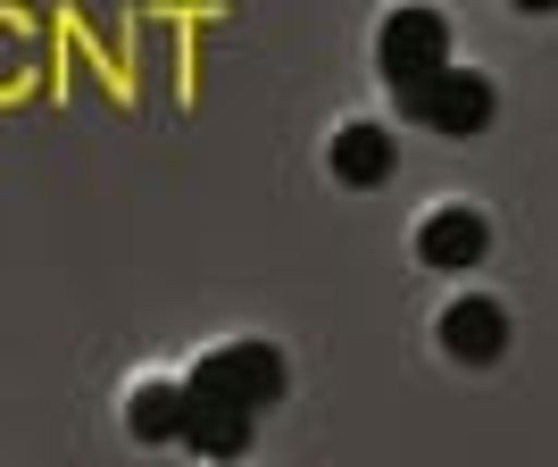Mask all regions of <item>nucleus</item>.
Wrapping results in <instances>:
<instances>
[{
    "instance_id": "nucleus-1",
    "label": "nucleus",
    "mask_w": 558,
    "mask_h": 467,
    "mask_svg": "<svg viewBox=\"0 0 558 467\" xmlns=\"http://www.w3.org/2000/svg\"><path fill=\"white\" fill-rule=\"evenodd\" d=\"M375 68H384L392 93L442 75L450 68V17L434 9V0H392V17H384V34H375Z\"/></svg>"
},
{
    "instance_id": "nucleus-2",
    "label": "nucleus",
    "mask_w": 558,
    "mask_h": 467,
    "mask_svg": "<svg viewBox=\"0 0 558 467\" xmlns=\"http://www.w3.org/2000/svg\"><path fill=\"white\" fill-rule=\"evenodd\" d=\"M184 393L192 400H233V409L258 418V409L283 393V350L276 343H226V350H209V359L184 375Z\"/></svg>"
},
{
    "instance_id": "nucleus-3",
    "label": "nucleus",
    "mask_w": 558,
    "mask_h": 467,
    "mask_svg": "<svg viewBox=\"0 0 558 467\" xmlns=\"http://www.w3.org/2000/svg\"><path fill=\"white\" fill-rule=\"evenodd\" d=\"M392 100L409 125H434V134H484L492 125V75H475V68H442Z\"/></svg>"
},
{
    "instance_id": "nucleus-4",
    "label": "nucleus",
    "mask_w": 558,
    "mask_h": 467,
    "mask_svg": "<svg viewBox=\"0 0 558 467\" xmlns=\"http://www.w3.org/2000/svg\"><path fill=\"white\" fill-rule=\"evenodd\" d=\"M484 251H492L484 209H466V201H442V209H425V226H417V259H425V267H450V276H466V267H475Z\"/></svg>"
},
{
    "instance_id": "nucleus-5",
    "label": "nucleus",
    "mask_w": 558,
    "mask_h": 467,
    "mask_svg": "<svg viewBox=\"0 0 558 467\" xmlns=\"http://www.w3.org/2000/svg\"><path fill=\"white\" fill-rule=\"evenodd\" d=\"M442 350L466 359V368H492L500 350H509V309L484 301V292H466V301L442 309Z\"/></svg>"
},
{
    "instance_id": "nucleus-6",
    "label": "nucleus",
    "mask_w": 558,
    "mask_h": 467,
    "mask_svg": "<svg viewBox=\"0 0 558 467\" xmlns=\"http://www.w3.org/2000/svg\"><path fill=\"white\" fill-rule=\"evenodd\" d=\"M326 167H333V176H342V184H359V192H367V184H384V176H392V167H400V142L384 134L375 117H350L342 134L326 142Z\"/></svg>"
},
{
    "instance_id": "nucleus-7",
    "label": "nucleus",
    "mask_w": 558,
    "mask_h": 467,
    "mask_svg": "<svg viewBox=\"0 0 558 467\" xmlns=\"http://www.w3.org/2000/svg\"><path fill=\"white\" fill-rule=\"evenodd\" d=\"M251 434H258V418H251V409H233V400H192V409H184V443L201 451V459H242Z\"/></svg>"
},
{
    "instance_id": "nucleus-8",
    "label": "nucleus",
    "mask_w": 558,
    "mask_h": 467,
    "mask_svg": "<svg viewBox=\"0 0 558 467\" xmlns=\"http://www.w3.org/2000/svg\"><path fill=\"white\" fill-rule=\"evenodd\" d=\"M184 384H167V375H142L134 393H125V426H134V443H184Z\"/></svg>"
},
{
    "instance_id": "nucleus-9",
    "label": "nucleus",
    "mask_w": 558,
    "mask_h": 467,
    "mask_svg": "<svg viewBox=\"0 0 558 467\" xmlns=\"http://www.w3.org/2000/svg\"><path fill=\"white\" fill-rule=\"evenodd\" d=\"M509 9H517V17H550L558 0H509Z\"/></svg>"
}]
</instances>
